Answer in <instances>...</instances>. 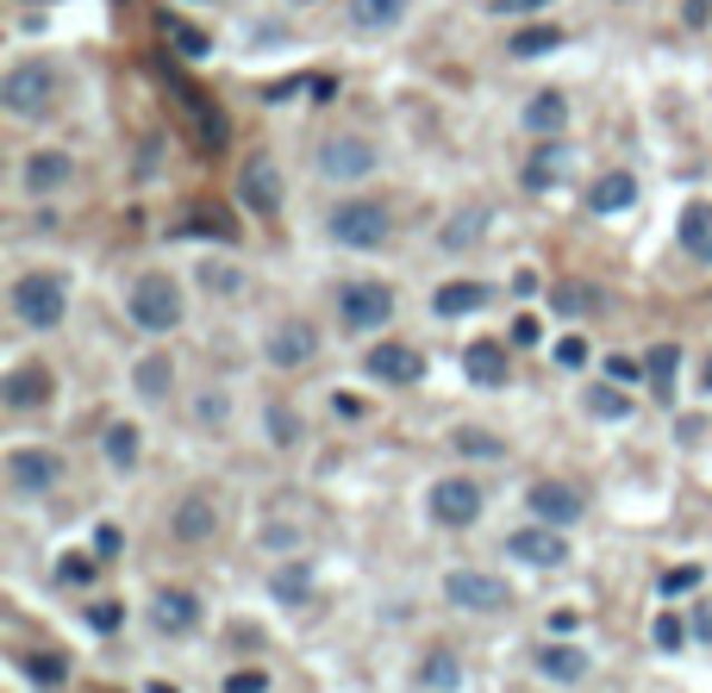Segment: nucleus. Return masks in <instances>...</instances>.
Instances as JSON below:
<instances>
[{"instance_id": "1", "label": "nucleus", "mask_w": 712, "mask_h": 693, "mask_svg": "<svg viewBox=\"0 0 712 693\" xmlns=\"http://www.w3.org/2000/svg\"><path fill=\"white\" fill-rule=\"evenodd\" d=\"M13 319L26 331H50V325H64V313H69V287L50 275V269H32V275H19L13 282Z\"/></svg>"}, {"instance_id": "2", "label": "nucleus", "mask_w": 712, "mask_h": 693, "mask_svg": "<svg viewBox=\"0 0 712 693\" xmlns=\"http://www.w3.org/2000/svg\"><path fill=\"white\" fill-rule=\"evenodd\" d=\"M126 306H131V325L150 331V338L175 331V325H182V313H188V306H182V287H175L163 269H150V275H138V282H131Z\"/></svg>"}, {"instance_id": "3", "label": "nucleus", "mask_w": 712, "mask_h": 693, "mask_svg": "<svg viewBox=\"0 0 712 693\" xmlns=\"http://www.w3.org/2000/svg\"><path fill=\"white\" fill-rule=\"evenodd\" d=\"M50 100H57V69L50 64H13L0 81V107L13 119H38V113H50Z\"/></svg>"}, {"instance_id": "4", "label": "nucleus", "mask_w": 712, "mask_h": 693, "mask_svg": "<svg viewBox=\"0 0 712 693\" xmlns=\"http://www.w3.org/2000/svg\"><path fill=\"white\" fill-rule=\"evenodd\" d=\"M332 237L350 244V251H375V244L394 237V213L381 201H344V206H332Z\"/></svg>"}, {"instance_id": "5", "label": "nucleus", "mask_w": 712, "mask_h": 693, "mask_svg": "<svg viewBox=\"0 0 712 693\" xmlns=\"http://www.w3.org/2000/svg\"><path fill=\"white\" fill-rule=\"evenodd\" d=\"M394 313H400V300H394L388 282H350L344 294H338V319H344V331H381Z\"/></svg>"}, {"instance_id": "6", "label": "nucleus", "mask_w": 712, "mask_h": 693, "mask_svg": "<svg viewBox=\"0 0 712 693\" xmlns=\"http://www.w3.org/2000/svg\"><path fill=\"white\" fill-rule=\"evenodd\" d=\"M443 599L450 606H462V613H507L513 594L500 575H481V568H450L443 575Z\"/></svg>"}, {"instance_id": "7", "label": "nucleus", "mask_w": 712, "mask_h": 693, "mask_svg": "<svg viewBox=\"0 0 712 693\" xmlns=\"http://www.w3.org/2000/svg\"><path fill=\"white\" fill-rule=\"evenodd\" d=\"M369 169H375V144L357 138V131H332L319 144V175L325 182H363Z\"/></svg>"}, {"instance_id": "8", "label": "nucleus", "mask_w": 712, "mask_h": 693, "mask_svg": "<svg viewBox=\"0 0 712 693\" xmlns=\"http://www.w3.org/2000/svg\"><path fill=\"white\" fill-rule=\"evenodd\" d=\"M50 400H57V375L45 363H13L7 381H0V407H13V412H45Z\"/></svg>"}, {"instance_id": "9", "label": "nucleus", "mask_w": 712, "mask_h": 693, "mask_svg": "<svg viewBox=\"0 0 712 693\" xmlns=\"http://www.w3.org/2000/svg\"><path fill=\"white\" fill-rule=\"evenodd\" d=\"M263 357H270L275 369H306L319 357V325H313V319H282V325L270 331Z\"/></svg>"}, {"instance_id": "10", "label": "nucleus", "mask_w": 712, "mask_h": 693, "mask_svg": "<svg viewBox=\"0 0 712 693\" xmlns=\"http://www.w3.org/2000/svg\"><path fill=\"white\" fill-rule=\"evenodd\" d=\"M507 556H519L525 568H563L569 563V544H563V531L556 525H525V531L507 537Z\"/></svg>"}, {"instance_id": "11", "label": "nucleus", "mask_w": 712, "mask_h": 693, "mask_svg": "<svg viewBox=\"0 0 712 693\" xmlns=\"http://www.w3.org/2000/svg\"><path fill=\"white\" fill-rule=\"evenodd\" d=\"M525 506H531V519L556 525V531H569V525L587 513L582 494H575L569 481H531V488H525Z\"/></svg>"}, {"instance_id": "12", "label": "nucleus", "mask_w": 712, "mask_h": 693, "mask_svg": "<svg viewBox=\"0 0 712 693\" xmlns=\"http://www.w3.org/2000/svg\"><path fill=\"white\" fill-rule=\"evenodd\" d=\"M7 481H13L19 494H50L64 481V462L50 457V450H38V443H19L13 457H7Z\"/></svg>"}, {"instance_id": "13", "label": "nucleus", "mask_w": 712, "mask_h": 693, "mask_svg": "<svg viewBox=\"0 0 712 693\" xmlns=\"http://www.w3.org/2000/svg\"><path fill=\"white\" fill-rule=\"evenodd\" d=\"M169 95H175V107L188 113V126H194V138L206 144V150H225V119H220V107L201 95V88H188V81L169 69Z\"/></svg>"}, {"instance_id": "14", "label": "nucleus", "mask_w": 712, "mask_h": 693, "mask_svg": "<svg viewBox=\"0 0 712 693\" xmlns=\"http://www.w3.org/2000/svg\"><path fill=\"white\" fill-rule=\"evenodd\" d=\"M431 519L450 525V531L475 525V519H481V488H475V481H462V475L438 481V488H431Z\"/></svg>"}, {"instance_id": "15", "label": "nucleus", "mask_w": 712, "mask_h": 693, "mask_svg": "<svg viewBox=\"0 0 712 693\" xmlns=\"http://www.w3.org/2000/svg\"><path fill=\"white\" fill-rule=\"evenodd\" d=\"M237 194H244V206H251L256 219H275L282 213V169L270 157H251L244 175H237Z\"/></svg>"}, {"instance_id": "16", "label": "nucleus", "mask_w": 712, "mask_h": 693, "mask_svg": "<svg viewBox=\"0 0 712 693\" xmlns=\"http://www.w3.org/2000/svg\"><path fill=\"white\" fill-rule=\"evenodd\" d=\"M150 625H157L163 637H188V631L201 625V594H188V587H157V594H150Z\"/></svg>"}, {"instance_id": "17", "label": "nucleus", "mask_w": 712, "mask_h": 693, "mask_svg": "<svg viewBox=\"0 0 712 693\" xmlns=\"http://www.w3.org/2000/svg\"><path fill=\"white\" fill-rule=\"evenodd\" d=\"M363 369H369L375 381H388V388H412V381L426 375V357H419L412 344H375V350L363 357Z\"/></svg>"}, {"instance_id": "18", "label": "nucleus", "mask_w": 712, "mask_h": 693, "mask_svg": "<svg viewBox=\"0 0 712 693\" xmlns=\"http://www.w3.org/2000/svg\"><path fill=\"white\" fill-rule=\"evenodd\" d=\"M563 175H569V144H538V150H531V157H525V169H519V182L531 194H550L556 182H563Z\"/></svg>"}, {"instance_id": "19", "label": "nucleus", "mask_w": 712, "mask_h": 693, "mask_svg": "<svg viewBox=\"0 0 712 693\" xmlns=\"http://www.w3.org/2000/svg\"><path fill=\"white\" fill-rule=\"evenodd\" d=\"M488 300H494L488 282H443L438 294H431V313H438V319H462V313H481Z\"/></svg>"}, {"instance_id": "20", "label": "nucleus", "mask_w": 712, "mask_h": 693, "mask_svg": "<svg viewBox=\"0 0 712 693\" xmlns=\"http://www.w3.org/2000/svg\"><path fill=\"white\" fill-rule=\"evenodd\" d=\"M681 251L694 256V263H712V201H694V206H681Z\"/></svg>"}, {"instance_id": "21", "label": "nucleus", "mask_w": 712, "mask_h": 693, "mask_svg": "<svg viewBox=\"0 0 712 693\" xmlns=\"http://www.w3.org/2000/svg\"><path fill=\"white\" fill-rule=\"evenodd\" d=\"M538 675H544V681H563V687H575V681H587V650H575V644H544V650H538Z\"/></svg>"}, {"instance_id": "22", "label": "nucleus", "mask_w": 712, "mask_h": 693, "mask_svg": "<svg viewBox=\"0 0 712 693\" xmlns=\"http://www.w3.org/2000/svg\"><path fill=\"white\" fill-rule=\"evenodd\" d=\"M637 201V175L632 169H606L594 188H587V206L594 213H625V206Z\"/></svg>"}, {"instance_id": "23", "label": "nucleus", "mask_w": 712, "mask_h": 693, "mask_svg": "<svg viewBox=\"0 0 712 693\" xmlns=\"http://www.w3.org/2000/svg\"><path fill=\"white\" fill-rule=\"evenodd\" d=\"M462 369H469L475 388H500V381H507V350L494 344V338H481V344L462 350Z\"/></svg>"}, {"instance_id": "24", "label": "nucleus", "mask_w": 712, "mask_h": 693, "mask_svg": "<svg viewBox=\"0 0 712 693\" xmlns=\"http://www.w3.org/2000/svg\"><path fill=\"white\" fill-rule=\"evenodd\" d=\"M606 306V294L594 282H556L550 287V313H563V319H587V313H601Z\"/></svg>"}, {"instance_id": "25", "label": "nucleus", "mask_w": 712, "mask_h": 693, "mask_svg": "<svg viewBox=\"0 0 712 693\" xmlns=\"http://www.w3.org/2000/svg\"><path fill=\"white\" fill-rule=\"evenodd\" d=\"M488 225H494L488 206H462L457 219L438 232V244H443V251H469V244H481V237H488Z\"/></svg>"}, {"instance_id": "26", "label": "nucleus", "mask_w": 712, "mask_h": 693, "mask_svg": "<svg viewBox=\"0 0 712 693\" xmlns=\"http://www.w3.org/2000/svg\"><path fill=\"white\" fill-rule=\"evenodd\" d=\"M412 0H350V26L357 32H388V26H400L407 19Z\"/></svg>"}, {"instance_id": "27", "label": "nucleus", "mask_w": 712, "mask_h": 693, "mask_svg": "<svg viewBox=\"0 0 712 693\" xmlns=\"http://www.w3.org/2000/svg\"><path fill=\"white\" fill-rule=\"evenodd\" d=\"M644 375H650V394L669 407V400H675V375H681V350L675 344H656L644 357Z\"/></svg>"}, {"instance_id": "28", "label": "nucleus", "mask_w": 712, "mask_h": 693, "mask_svg": "<svg viewBox=\"0 0 712 693\" xmlns=\"http://www.w3.org/2000/svg\"><path fill=\"white\" fill-rule=\"evenodd\" d=\"M69 169H76V163H69L64 150H38V157H26V188H32V194L64 188V182H69Z\"/></svg>"}, {"instance_id": "29", "label": "nucleus", "mask_w": 712, "mask_h": 693, "mask_svg": "<svg viewBox=\"0 0 712 693\" xmlns=\"http://www.w3.org/2000/svg\"><path fill=\"white\" fill-rule=\"evenodd\" d=\"M563 126H569V100H563V95H531V107H525V131L556 138Z\"/></svg>"}, {"instance_id": "30", "label": "nucleus", "mask_w": 712, "mask_h": 693, "mask_svg": "<svg viewBox=\"0 0 712 693\" xmlns=\"http://www.w3.org/2000/svg\"><path fill=\"white\" fill-rule=\"evenodd\" d=\"M213 500H201V494H194V500H182V513H175V537H182V544H206V537H213Z\"/></svg>"}, {"instance_id": "31", "label": "nucleus", "mask_w": 712, "mask_h": 693, "mask_svg": "<svg viewBox=\"0 0 712 693\" xmlns=\"http://www.w3.org/2000/svg\"><path fill=\"white\" fill-rule=\"evenodd\" d=\"M131 388H138L144 400H169V388H175V363H169V357H144V363L131 369Z\"/></svg>"}, {"instance_id": "32", "label": "nucleus", "mask_w": 712, "mask_h": 693, "mask_svg": "<svg viewBox=\"0 0 712 693\" xmlns=\"http://www.w3.org/2000/svg\"><path fill=\"white\" fill-rule=\"evenodd\" d=\"M419 681H426L431 693H457L462 687V668L450 650H426V662H419Z\"/></svg>"}, {"instance_id": "33", "label": "nucleus", "mask_w": 712, "mask_h": 693, "mask_svg": "<svg viewBox=\"0 0 712 693\" xmlns=\"http://www.w3.org/2000/svg\"><path fill=\"white\" fill-rule=\"evenodd\" d=\"M450 450H462V457H475V462H500V457H507V443L494 438V431H475V426L450 431Z\"/></svg>"}, {"instance_id": "34", "label": "nucleus", "mask_w": 712, "mask_h": 693, "mask_svg": "<svg viewBox=\"0 0 712 693\" xmlns=\"http://www.w3.org/2000/svg\"><path fill=\"white\" fill-rule=\"evenodd\" d=\"M587 412H594V419H606V426H618V419H632V400L618 394V388H601V381H594V388H587V400H582Z\"/></svg>"}, {"instance_id": "35", "label": "nucleus", "mask_w": 712, "mask_h": 693, "mask_svg": "<svg viewBox=\"0 0 712 693\" xmlns=\"http://www.w3.org/2000/svg\"><path fill=\"white\" fill-rule=\"evenodd\" d=\"M19 668H26L38 687H64V681H69V662L57 656V650H32V656H19Z\"/></svg>"}, {"instance_id": "36", "label": "nucleus", "mask_w": 712, "mask_h": 693, "mask_svg": "<svg viewBox=\"0 0 712 693\" xmlns=\"http://www.w3.org/2000/svg\"><path fill=\"white\" fill-rule=\"evenodd\" d=\"M107 462L113 469H131V462H138V426H126V419L107 426Z\"/></svg>"}, {"instance_id": "37", "label": "nucleus", "mask_w": 712, "mask_h": 693, "mask_svg": "<svg viewBox=\"0 0 712 693\" xmlns=\"http://www.w3.org/2000/svg\"><path fill=\"white\" fill-rule=\"evenodd\" d=\"M263 419H270V438L282 443H301V419H294V407H287V400H270V407H263Z\"/></svg>"}, {"instance_id": "38", "label": "nucleus", "mask_w": 712, "mask_h": 693, "mask_svg": "<svg viewBox=\"0 0 712 693\" xmlns=\"http://www.w3.org/2000/svg\"><path fill=\"white\" fill-rule=\"evenodd\" d=\"M175 232H182V237H220V244H232L237 225H232V219H220V213H194V219H182Z\"/></svg>"}, {"instance_id": "39", "label": "nucleus", "mask_w": 712, "mask_h": 693, "mask_svg": "<svg viewBox=\"0 0 712 693\" xmlns=\"http://www.w3.org/2000/svg\"><path fill=\"white\" fill-rule=\"evenodd\" d=\"M169 45L188 57V64H201V57H213V38L194 32V26H182V19H169Z\"/></svg>"}, {"instance_id": "40", "label": "nucleus", "mask_w": 712, "mask_h": 693, "mask_svg": "<svg viewBox=\"0 0 712 693\" xmlns=\"http://www.w3.org/2000/svg\"><path fill=\"white\" fill-rule=\"evenodd\" d=\"M556 45H563V32H556V26H531V32L513 38V57H544V50H556Z\"/></svg>"}, {"instance_id": "41", "label": "nucleus", "mask_w": 712, "mask_h": 693, "mask_svg": "<svg viewBox=\"0 0 712 693\" xmlns=\"http://www.w3.org/2000/svg\"><path fill=\"white\" fill-rule=\"evenodd\" d=\"M306 587H313L306 563H287V568H275V599H306Z\"/></svg>"}, {"instance_id": "42", "label": "nucleus", "mask_w": 712, "mask_h": 693, "mask_svg": "<svg viewBox=\"0 0 712 693\" xmlns=\"http://www.w3.org/2000/svg\"><path fill=\"white\" fill-rule=\"evenodd\" d=\"M650 631H656V650H681L687 637H694V631L681 625L675 613H656V625H650Z\"/></svg>"}, {"instance_id": "43", "label": "nucleus", "mask_w": 712, "mask_h": 693, "mask_svg": "<svg viewBox=\"0 0 712 693\" xmlns=\"http://www.w3.org/2000/svg\"><path fill=\"white\" fill-rule=\"evenodd\" d=\"M119 618H126V613H119V599H95V606H88V625H95L100 637H113V631H119Z\"/></svg>"}, {"instance_id": "44", "label": "nucleus", "mask_w": 712, "mask_h": 693, "mask_svg": "<svg viewBox=\"0 0 712 693\" xmlns=\"http://www.w3.org/2000/svg\"><path fill=\"white\" fill-rule=\"evenodd\" d=\"M225 693H270V675L263 668H237V675H225Z\"/></svg>"}, {"instance_id": "45", "label": "nucleus", "mask_w": 712, "mask_h": 693, "mask_svg": "<svg viewBox=\"0 0 712 693\" xmlns=\"http://www.w3.org/2000/svg\"><path fill=\"white\" fill-rule=\"evenodd\" d=\"M201 282L213 287V294H237V269H225V263H206V269H201Z\"/></svg>"}, {"instance_id": "46", "label": "nucleus", "mask_w": 712, "mask_h": 693, "mask_svg": "<svg viewBox=\"0 0 712 693\" xmlns=\"http://www.w3.org/2000/svg\"><path fill=\"white\" fill-rule=\"evenodd\" d=\"M332 412L344 419V426H357V419H369V400H357V394H332Z\"/></svg>"}, {"instance_id": "47", "label": "nucleus", "mask_w": 712, "mask_h": 693, "mask_svg": "<svg viewBox=\"0 0 712 693\" xmlns=\"http://www.w3.org/2000/svg\"><path fill=\"white\" fill-rule=\"evenodd\" d=\"M550 357H556L563 369H582V363H587V344H582V338H563V344H556Z\"/></svg>"}, {"instance_id": "48", "label": "nucleus", "mask_w": 712, "mask_h": 693, "mask_svg": "<svg viewBox=\"0 0 712 693\" xmlns=\"http://www.w3.org/2000/svg\"><path fill=\"white\" fill-rule=\"evenodd\" d=\"M687 587H700V568H669L663 575V594H687Z\"/></svg>"}, {"instance_id": "49", "label": "nucleus", "mask_w": 712, "mask_h": 693, "mask_svg": "<svg viewBox=\"0 0 712 693\" xmlns=\"http://www.w3.org/2000/svg\"><path fill=\"white\" fill-rule=\"evenodd\" d=\"M119 550H126L119 525H100V531H95V556H119Z\"/></svg>"}, {"instance_id": "50", "label": "nucleus", "mask_w": 712, "mask_h": 693, "mask_svg": "<svg viewBox=\"0 0 712 693\" xmlns=\"http://www.w3.org/2000/svg\"><path fill=\"white\" fill-rule=\"evenodd\" d=\"M194 412H201L206 426H225V394H201V400H194Z\"/></svg>"}, {"instance_id": "51", "label": "nucleus", "mask_w": 712, "mask_h": 693, "mask_svg": "<svg viewBox=\"0 0 712 693\" xmlns=\"http://www.w3.org/2000/svg\"><path fill=\"white\" fill-rule=\"evenodd\" d=\"M57 575H64V582H88V575H95V563H88V556H64V568H57Z\"/></svg>"}, {"instance_id": "52", "label": "nucleus", "mask_w": 712, "mask_h": 693, "mask_svg": "<svg viewBox=\"0 0 712 693\" xmlns=\"http://www.w3.org/2000/svg\"><path fill=\"white\" fill-rule=\"evenodd\" d=\"M606 375H613V381H632V375H644V363H637V357H613V363H606Z\"/></svg>"}, {"instance_id": "53", "label": "nucleus", "mask_w": 712, "mask_h": 693, "mask_svg": "<svg viewBox=\"0 0 712 693\" xmlns=\"http://www.w3.org/2000/svg\"><path fill=\"white\" fill-rule=\"evenodd\" d=\"M687 631H694L700 644H712V606H694V618H687Z\"/></svg>"}, {"instance_id": "54", "label": "nucleus", "mask_w": 712, "mask_h": 693, "mask_svg": "<svg viewBox=\"0 0 712 693\" xmlns=\"http://www.w3.org/2000/svg\"><path fill=\"white\" fill-rule=\"evenodd\" d=\"M538 7H550V0H494V13H538Z\"/></svg>"}, {"instance_id": "55", "label": "nucleus", "mask_w": 712, "mask_h": 693, "mask_svg": "<svg viewBox=\"0 0 712 693\" xmlns=\"http://www.w3.org/2000/svg\"><path fill=\"white\" fill-rule=\"evenodd\" d=\"M681 19H687V26H706V19H712V0H687V7H681Z\"/></svg>"}, {"instance_id": "56", "label": "nucleus", "mask_w": 712, "mask_h": 693, "mask_svg": "<svg viewBox=\"0 0 712 693\" xmlns=\"http://www.w3.org/2000/svg\"><path fill=\"white\" fill-rule=\"evenodd\" d=\"M513 344H538V319H519V325H513Z\"/></svg>"}, {"instance_id": "57", "label": "nucleus", "mask_w": 712, "mask_h": 693, "mask_svg": "<svg viewBox=\"0 0 712 693\" xmlns=\"http://www.w3.org/2000/svg\"><path fill=\"white\" fill-rule=\"evenodd\" d=\"M150 693H182V687H175V681H150Z\"/></svg>"}, {"instance_id": "58", "label": "nucleus", "mask_w": 712, "mask_h": 693, "mask_svg": "<svg viewBox=\"0 0 712 693\" xmlns=\"http://www.w3.org/2000/svg\"><path fill=\"white\" fill-rule=\"evenodd\" d=\"M700 388H712V363H706V369H700Z\"/></svg>"}, {"instance_id": "59", "label": "nucleus", "mask_w": 712, "mask_h": 693, "mask_svg": "<svg viewBox=\"0 0 712 693\" xmlns=\"http://www.w3.org/2000/svg\"><path fill=\"white\" fill-rule=\"evenodd\" d=\"M287 7H313V0H287Z\"/></svg>"}, {"instance_id": "60", "label": "nucleus", "mask_w": 712, "mask_h": 693, "mask_svg": "<svg viewBox=\"0 0 712 693\" xmlns=\"http://www.w3.org/2000/svg\"><path fill=\"white\" fill-rule=\"evenodd\" d=\"M188 7H213V0H188Z\"/></svg>"}]
</instances>
